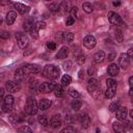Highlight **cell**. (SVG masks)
<instances>
[{"label": "cell", "instance_id": "1", "mask_svg": "<svg viewBox=\"0 0 133 133\" xmlns=\"http://www.w3.org/2000/svg\"><path fill=\"white\" fill-rule=\"evenodd\" d=\"M59 74H60L59 69L54 64H47L43 70V75L46 78H49V79H52V80L58 78Z\"/></svg>", "mask_w": 133, "mask_h": 133}, {"label": "cell", "instance_id": "2", "mask_svg": "<svg viewBox=\"0 0 133 133\" xmlns=\"http://www.w3.org/2000/svg\"><path fill=\"white\" fill-rule=\"evenodd\" d=\"M25 110L27 112V114L29 115H34L37 113V110H38V106H37V103L35 101L34 98H28L27 102H26V106H25Z\"/></svg>", "mask_w": 133, "mask_h": 133}, {"label": "cell", "instance_id": "3", "mask_svg": "<svg viewBox=\"0 0 133 133\" xmlns=\"http://www.w3.org/2000/svg\"><path fill=\"white\" fill-rule=\"evenodd\" d=\"M14 102H15V99H14V97H12L10 94L7 95V96H5V98L3 99L2 110H3L4 112H9V111L12 109Z\"/></svg>", "mask_w": 133, "mask_h": 133}, {"label": "cell", "instance_id": "4", "mask_svg": "<svg viewBox=\"0 0 133 133\" xmlns=\"http://www.w3.org/2000/svg\"><path fill=\"white\" fill-rule=\"evenodd\" d=\"M16 37L18 41V45L21 49H25L28 46V36L26 35V33H22V32H17L16 33Z\"/></svg>", "mask_w": 133, "mask_h": 133}, {"label": "cell", "instance_id": "5", "mask_svg": "<svg viewBox=\"0 0 133 133\" xmlns=\"http://www.w3.org/2000/svg\"><path fill=\"white\" fill-rule=\"evenodd\" d=\"M55 87H56L55 82H53V81H46V82L41 83V85H39V91L45 92V94H48V92L54 91Z\"/></svg>", "mask_w": 133, "mask_h": 133}, {"label": "cell", "instance_id": "6", "mask_svg": "<svg viewBox=\"0 0 133 133\" xmlns=\"http://www.w3.org/2000/svg\"><path fill=\"white\" fill-rule=\"evenodd\" d=\"M107 17H108L109 22H110L112 25H115V26H121V25L123 24L122 17H121L118 14L114 12V11H109Z\"/></svg>", "mask_w": 133, "mask_h": 133}, {"label": "cell", "instance_id": "7", "mask_svg": "<svg viewBox=\"0 0 133 133\" xmlns=\"http://www.w3.org/2000/svg\"><path fill=\"white\" fill-rule=\"evenodd\" d=\"M24 72L29 75V74H37L41 72V66L38 64H34V63H28L26 65L23 66Z\"/></svg>", "mask_w": 133, "mask_h": 133}, {"label": "cell", "instance_id": "8", "mask_svg": "<svg viewBox=\"0 0 133 133\" xmlns=\"http://www.w3.org/2000/svg\"><path fill=\"white\" fill-rule=\"evenodd\" d=\"M130 64V58L128 57V55L126 53H122L119 55V58H118V68H122L123 70H126L128 69Z\"/></svg>", "mask_w": 133, "mask_h": 133}, {"label": "cell", "instance_id": "9", "mask_svg": "<svg viewBox=\"0 0 133 133\" xmlns=\"http://www.w3.org/2000/svg\"><path fill=\"white\" fill-rule=\"evenodd\" d=\"M5 88H6V90H7L9 94H15V92L20 91L21 86H20V84L17 83V82H14V81H7V82L5 83Z\"/></svg>", "mask_w": 133, "mask_h": 133}, {"label": "cell", "instance_id": "10", "mask_svg": "<svg viewBox=\"0 0 133 133\" xmlns=\"http://www.w3.org/2000/svg\"><path fill=\"white\" fill-rule=\"evenodd\" d=\"M127 108L126 107H124V106H119L116 110H115V116H116V118L118 119V121H121V122H124V121H126V118H127Z\"/></svg>", "mask_w": 133, "mask_h": 133}, {"label": "cell", "instance_id": "11", "mask_svg": "<svg viewBox=\"0 0 133 133\" xmlns=\"http://www.w3.org/2000/svg\"><path fill=\"white\" fill-rule=\"evenodd\" d=\"M96 44H97V42H96L95 36H92V35H90V34L86 35V36L84 37V39H83V45H84L87 49H92V48L96 46Z\"/></svg>", "mask_w": 133, "mask_h": 133}, {"label": "cell", "instance_id": "12", "mask_svg": "<svg viewBox=\"0 0 133 133\" xmlns=\"http://www.w3.org/2000/svg\"><path fill=\"white\" fill-rule=\"evenodd\" d=\"M78 119H79V122L81 123V125H82L84 128H88V126L90 125V118H89V116H88L86 113H84V112H82V113H80V114L78 115Z\"/></svg>", "mask_w": 133, "mask_h": 133}, {"label": "cell", "instance_id": "13", "mask_svg": "<svg viewBox=\"0 0 133 133\" xmlns=\"http://www.w3.org/2000/svg\"><path fill=\"white\" fill-rule=\"evenodd\" d=\"M119 72V68L116 63H111L108 69H107V74L110 76V77H115Z\"/></svg>", "mask_w": 133, "mask_h": 133}, {"label": "cell", "instance_id": "14", "mask_svg": "<svg viewBox=\"0 0 133 133\" xmlns=\"http://www.w3.org/2000/svg\"><path fill=\"white\" fill-rule=\"evenodd\" d=\"M61 124H62V121H61V117H60V115L59 114H56V115H54L51 119H50V126L52 127V128H58V127H60L61 126Z\"/></svg>", "mask_w": 133, "mask_h": 133}, {"label": "cell", "instance_id": "15", "mask_svg": "<svg viewBox=\"0 0 133 133\" xmlns=\"http://www.w3.org/2000/svg\"><path fill=\"white\" fill-rule=\"evenodd\" d=\"M87 83H88L87 84V90L89 91V94L92 92L95 89H97L99 87V81L97 79H95V78H90Z\"/></svg>", "mask_w": 133, "mask_h": 133}, {"label": "cell", "instance_id": "16", "mask_svg": "<svg viewBox=\"0 0 133 133\" xmlns=\"http://www.w3.org/2000/svg\"><path fill=\"white\" fill-rule=\"evenodd\" d=\"M27 76H28V75L24 72L23 68H20V69H18V70L15 72V79H16L17 81H23V80L26 79Z\"/></svg>", "mask_w": 133, "mask_h": 133}, {"label": "cell", "instance_id": "17", "mask_svg": "<svg viewBox=\"0 0 133 133\" xmlns=\"http://www.w3.org/2000/svg\"><path fill=\"white\" fill-rule=\"evenodd\" d=\"M15 8L17 9V11H19L21 15H25L29 11V6L25 5V4H22V3H15Z\"/></svg>", "mask_w": 133, "mask_h": 133}, {"label": "cell", "instance_id": "18", "mask_svg": "<svg viewBox=\"0 0 133 133\" xmlns=\"http://www.w3.org/2000/svg\"><path fill=\"white\" fill-rule=\"evenodd\" d=\"M39 83L37 80H32L30 81L29 83V90L32 92V94H38L39 92Z\"/></svg>", "mask_w": 133, "mask_h": 133}, {"label": "cell", "instance_id": "19", "mask_svg": "<svg viewBox=\"0 0 133 133\" xmlns=\"http://www.w3.org/2000/svg\"><path fill=\"white\" fill-rule=\"evenodd\" d=\"M16 18H17V14H16V11H14V10L8 11L7 15H6V18H5L6 24H7V25H12L14 22L16 21Z\"/></svg>", "mask_w": 133, "mask_h": 133}, {"label": "cell", "instance_id": "20", "mask_svg": "<svg viewBox=\"0 0 133 133\" xmlns=\"http://www.w3.org/2000/svg\"><path fill=\"white\" fill-rule=\"evenodd\" d=\"M37 106H38V109H41V110H47L51 106V100H49V99H42Z\"/></svg>", "mask_w": 133, "mask_h": 133}, {"label": "cell", "instance_id": "21", "mask_svg": "<svg viewBox=\"0 0 133 133\" xmlns=\"http://www.w3.org/2000/svg\"><path fill=\"white\" fill-rule=\"evenodd\" d=\"M68 55H69V49L66 47H61L58 53L56 54V57L58 59H64L68 57Z\"/></svg>", "mask_w": 133, "mask_h": 133}, {"label": "cell", "instance_id": "22", "mask_svg": "<svg viewBox=\"0 0 133 133\" xmlns=\"http://www.w3.org/2000/svg\"><path fill=\"white\" fill-rule=\"evenodd\" d=\"M105 59V53L103 51H99L94 55V62L95 63H101Z\"/></svg>", "mask_w": 133, "mask_h": 133}, {"label": "cell", "instance_id": "23", "mask_svg": "<svg viewBox=\"0 0 133 133\" xmlns=\"http://www.w3.org/2000/svg\"><path fill=\"white\" fill-rule=\"evenodd\" d=\"M33 26H34V20L32 18H28L27 20H25V22L23 24V27H24L25 31H30Z\"/></svg>", "mask_w": 133, "mask_h": 133}, {"label": "cell", "instance_id": "24", "mask_svg": "<svg viewBox=\"0 0 133 133\" xmlns=\"http://www.w3.org/2000/svg\"><path fill=\"white\" fill-rule=\"evenodd\" d=\"M112 128H113V131L115 133H126L123 124H121L119 122H114L112 124Z\"/></svg>", "mask_w": 133, "mask_h": 133}, {"label": "cell", "instance_id": "25", "mask_svg": "<svg viewBox=\"0 0 133 133\" xmlns=\"http://www.w3.org/2000/svg\"><path fill=\"white\" fill-rule=\"evenodd\" d=\"M115 91H116V87H107V89L105 91V98L112 99L115 96Z\"/></svg>", "mask_w": 133, "mask_h": 133}, {"label": "cell", "instance_id": "26", "mask_svg": "<svg viewBox=\"0 0 133 133\" xmlns=\"http://www.w3.org/2000/svg\"><path fill=\"white\" fill-rule=\"evenodd\" d=\"M54 92H55V96L58 97V98H62V97H64V95H65L62 85H56V87H55V89H54Z\"/></svg>", "mask_w": 133, "mask_h": 133}, {"label": "cell", "instance_id": "27", "mask_svg": "<svg viewBox=\"0 0 133 133\" xmlns=\"http://www.w3.org/2000/svg\"><path fill=\"white\" fill-rule=\"evenodd\" d=\"M82 8H83V10H84L85 12L89 14V12H91V11H92L94 6H92V4H91V3H89V2H84V3L82 4Z\"/></svg>", "mask_w": 133, "mask_h": 133}, {"label": "cell", "instance_id": "28", "mask_svg": "<svg viewBox=\"0 0 133 133\" xmlns=\"http://www.w3.org/2000/svg\"><path fill=\"white\" fill-rule=\"evenodd\" d=\"M71 82H72V78H71L69 75H63V76H62V78H61V83H62L63 86L69 85Z\"/></svg>", "mask_w": 133, "mask_h": 133}, {"label": "cell", "instance_id": "29", "mask_svg": "<svg viewBox=\"0 0 133 133\" xmlns=\"http://www.w3.org/2000/svg\"><path fill=\"white\" fill-rule=\"evenodd\" d=\"M72 108H73V110H75V111L79 110V109L81 108V101L75 99V100L72 102Z\"/></svg>", "mask_w": 133, "mask_h": 133}, {"label": "cell", "instance_id": "30", "mask_svg": "<svg viewBox=\"0 0 133 133\" xmlns=\"http://www.w3.org/2000/svg\"><path fill=\"white\" fill-rule=\"evenodd\" d=\"M73 39H74V33H73V32L63 33V41L68 42V43H71Z\"/></svg>", "mask_w": 133, "mask_h": 133}, {"label": "cell", "instance_id": "31", "mask_svg": "<svg viewBox=\"0 0 133 133\" xmlns=\"http://www.w3.org/2000/svg\"><path fill=\"white\" fill-rule=\"evenodd\" d=\"M18 132L19 133H32V130L28 127V126H21L18 128Z\"/></svg>", "mask_w": 133, "mask_h": 133}, {"label": "cell", "instance_id": "32", "mask_svg": "<svg viewBox=\"0 0 133 133\" xmlns=\"http://www.w3.org/2000/svg\"><path fill=\"white\" fill-rule=\"evenodd\" d=\"M37 121H38V123L42 125V126H48V124H49V122H48V118L46 117V115H39L38 116V118H37Z\"/></svg>", "mask_w": 133, "mask_h": 133}, {"label": "cell", "instance_id": "33", "mask_svg": "<svg viewBox=\"0 0 133 133\" xmlns=\"http://www.w3.org/2000/svg\"><path fill=\"white\" fill-rule=\"evenodd\" d=\"M121 105H119V102L118 101H115V102H113V103H111L110 105H109V110L111 111V112H115V110L119 107Z\"/></svg>", "mask_w": 133, "mask_h": 133}, {"label": "cell", "instance_id": "34", "mask_svg": "<svg viewBox=\"0 0 133 133\" xmlns=\"http://www.w3.org/2000/svg\"><path fill=\"white\" fill-rule=\"evenodd\" d=\"M60 133H76V129L74 127H72V126H68V127L63 128L60 131Z\"/></svg>", "mask_w": 133, "mask_h": 133}, {"label": "cell", "instance_id": "35", "mask_svg": "<svg viewBox=\"0 0 133 133\" xmlns=\"http://www.w3.org/2000/svg\"><path fill=\"white\" fill-rule=\"evenodd\" d=\"M69 95H70L72 98H74V99H77V98H79V96H80V94H79L75 88H70V89H69Z\"/></svg>", "mask_w": 133, "mask_h": 133}, {"label": "cell", "instance_id": "36", "mask_svg": "<svg viewBox=\"0 0 133 133\" xmlns=\"http://www.w3.org/2000/svg\"><path fill=\"white\" fill-rule=\"evenodd\" d=\"M115 38H116V42L117 43H122L123 42L124 35H123V32L121 30H116V32H115Z\"/></svg>", "mask_w": 133, "mask_h": 133}, {"label": "cell", "instance_id": "37", "mask_svg": "<svg viewBox=\"0 0 133 133\" xmlns=\"http://www.w3.org/2000/svg\"><path fill=\"white\" fill-rule=\"evenodd\" d=\"M90 95H91L95 99H99V98L101 97V95H102V91H101L100 87H98V88H97V89H95L92 92H90Z\"/></svg>", "mask_w": 133, "mask_h": 133}, {"label": "cell", "instance_id": "38", "mask_svg": "<svg viewBox=\"0 0 133 133\" xmlns=\"http://www.w3.org/2000/svg\"><path fill=\"white\" fill-rule=\"evenodd\" d=\"M106 84H107V87H116V81L111 78H108L106 80Z\"/></svg>", "mask_w": 133, "mask_h": 133}, {"label": "cell", "instance_id": "39", "mask_svg": "<svg viewBox=\"0 0 133 133\" xmlns=\"http://www.w3.org/2000/svg\"><path fill=\"white\" fill-rule=\"evenodd\" d=\"M58 9L61 10L62 12H65V11L68 10V3H66L65 1H62V2L60 3V5H58Z\"/></svg>", "mask_w": 133, "mask_h": 133}, {"label": "cell", "instance_id": "40", "mask_svg": "<svg viewBox=\"0 0 133 133\" xmlns=\"http://www.w3.org/2000/svg\"><path fill=\"white\" fill-rule=\"evenodd\" d=\"M29 32H30V34H31V36H32L33 38H37V37H38V30H37L34 26L32 27V29H31Z\"/></svg>", "mask_w": 133, "mask_h": 133}, {"label": "cell", "instance_id": "41", "mask_svg": "<svg viewBox=\"0 0 133 133\" xmlns=\"http://www.w3.org/2000/svg\"><path fill=\"white\" fill-rule=\"evenodd\" d=\"M46 46H47V49L50 50V51H53V50L56 49V44L54 42H48Z\"/></svg>", "mask_w": 133, "mask_h": 133}, {"label": "cell", "instance_id": "42", "mask_svg": "<svg viewBox=\"0 0 133 133\" xmlns=\"http://www.w3.org/2000/svg\"><path fill=\"white\" fill-rule=\"evenodd\" d=\"M34 27H35L37 30L45 29V28H46V23H45V22H37V23L34 25Z\"/></svg>", "mask_w": 133, "mask_h": 133}, {"label": "cell", "instance_id": "43", "mask_svg": "<svg viewBox=\"0 0 133 133\" xmlns=\"http://www.w3.org/2000/svg\"><path fill=\"white\" fill-rule=\"evenodd\" d=\"M76 61H77V63L80 64V65L83 64V63L85 62V56H84V55H79V56H77Z\"/></svg>", "mask_w": 133, "mask_h": 133}, {"label": "cell", "instance_id": "44", "mask_svg": "<svg viewBox=\"0 0 133 133\" xmlns=\"http://www.w3.org/2000/svg\"><path fill=\"white\" fill-rule=\"evenodd\" d=\"M49 8H50V10L53 11V12L59 10V9H58V4H56V3H51L50 6H49Z\"/></svg>", "mask_w": 133, "mask_h": 133}, {"label": "cell", "instance_id": "45", "mask_svg": "<svg viewBox=\"0 0 133 133\" xmlns=\"http://www.w3.org/2000/svg\"><path fill=\"white\" fill-rule=\"evenodd\" d=\"M87 73H88V75L91 77V76L96 75L97 70H96V68H95V66H89V68H88V70H87Z\"/></svg>", "mask_w": 133, "mask_h": 133}, {"label": "cell", "instance_id": "46", "mask_svg": "<svg viewBox=\"0 0 133 133\" xmlns=\"http://www.w3.org/2000/svg\"><path fill=\"white\" fill-rule=\"evenodd\" d=\"M74 23H75V19L74 18H72V17H68L66 18V21H65V25L66 26H71Z\"/></svg>", "mask_w": 133, "mask_h": 133}, {"label": "cell", "instance_id": "47", "mask_svg": "<svg viewBox=\"0 0 133 133\" xmlns=\"http://www.w3.org/2000/svg\"><path fill=\"white\" fill-rule=\"evenodd\" d=\"M0 38H4V39L9 38V32H7V31H2V32L0 33Z\"/></svg>", "mask_w": 133, "mask_h": 133}, {"label": "cell", "instance_id": "48", "mask_svg": "<svg viewBox=\"0 0 133 133\" xmlns=\"http://www.w3.org/2000/svg\"><path fill=\"white\" fill-rule=\"evenodd\" d=\"M77 14V7L76 6H73L71 9H70V17H72V18H74V16Z\"/></svg>", "mask_w": 133, "mask_h": 133}, {"label": "cell", "instance_id": "49", "mask_svg": "<svg viewBox=\"0 0 133 133\" xmlns=\"http://www.w3.org/2000/svg\"><path fill=\"white\" fill-rule=\"evenodd\" d=\"M56 38L58 39L59 43H61V42L63 41V33H62V32H57V33H56Z\"/></svg>", "mask_w": 133, "mask_h": 133}, {"label": "cell", "instance_id": "50", "mask_svg": "<svg viewBox=\"0 0 133 133\" xmlns=\"http://www.w3.org/2000/svg\"><path fill=\"white\" fill-rule=\"evenodd\" d=\"M115 57H116V54H115V53H110V54H108L107 59H108L109 61H112V60H113Z\"/></svg>", "mask_w": 133, "mask_h": 133}, {"label": "cell", "instance_id": "51", "mask_svg": "<svg viewBox=\"0 0 133 133\" xmlns=\"http://www.w3.org/2000/svg\"><path fill=\"white\" fill-rule=\"evenodd\" d=\"M71 65H72V62L71 61H66V62L63 63V69L64 70H69L71 68Z\"/></svg>", "mask_w": 133, "mask_h": 133}, {"label": "cell", "instance_id": "52", "mask_svg": "<svg viewBox=\"0 0 133 133\" xmlns=\"http://www.w3.org/2000/svg\"><path fill=\"white\" fill-rule=\"evenodd\" d=\"M3 95H4V89H3V88H0V101H1L2 98H3Z\"/></svg>", "mask_w": 133, "mask_h": 133}, {"label": "cell", "instance_id": "53", "mask_svg": "<svg viewBox=\"0 0 133 133\" xmlns=\"http://www.w3.org/2000/svg\"><path fill=\"white\" fill-rule=\"evenodd\" d=\"M132 84H133V77L131 76L129 78V85H130V87H132Z\"/></svg>", "mask_w": 133, "mask_h": 133}, {"label": "cell", "instance_id": "54", "mask_svg": "<svg viewBox=\"0 0 133 133\" xmlns=\"http://www.w3.org/2000/svg\"><path fill=\"white\" fill-rule=\"evenodd\" d=\"M2 5H5V4H10V1H1L0 2Z\"/></svg>", "mask_w": 133, "mask_h": 133}, {"label": "cell", "instance_id": "55", "mask_svg": "<svg viewBox=\"0 0 133 133\" xmlns=\"http://www.w3.org/2000/svg\"><path fill=\"white\" fill-rule=\"evenodd\" d=\"M82 74H83V71L81 70V71L79 72V78H82V77H83V76H82Z\"/></svg>", "mask_w": 133, "mask_h": 133}, {"label": "cell", "instance_id": "56", "mask_svg": "<svg viewBox=\"0 0 133 133\" xmlns=\"http://www.w3.org/2000/svg\"><path fill=\"white\" fill-rule=\"evenodd\" d=\"M119 4H121V2H113V5L114 6H118Z\"/></svg>", "mask_w": 133, "mask_h": 133}, {"label": "cell", "instance_id": "57", "mask_svg": "<svg viewBox=\"0 0 133 133\" xmlns=\"http://www.w3.org/2000/svg\"><path fill=\"white\" fill-rule=\"evenodd\" d=\"M132 91H133V89H132V87H130V90H129V95H130V97H132Z\"/></svg>", "mask_w": 133, "mask_h": 133}, {"label": "cell", "instance_id": "58", "mask_svg": "<svg viewBox=\"0 0 133 133\" xmlns=\"http://www.w3.org/2000/svg\"><path fill=\"white\" fill-rule=\"evenodd\" d=\"M3 77H4V74H3V73H1V74H0V80H2V79H3Z\"/></svg>", "mask_w": 133, "mask_h": 133}, {"label": "cell", "instance_id": "59", "mask_svg": "<svg viewBox=\"0 0 133 133\" xmlns=\"http://www.w3.org/2000/svg\"><path fill=\"white\" fill-rule=\"evenodd\" d=\"M129 115H130V117H133V116H132V115H133V113H132V110L129 112Z\"/></svg>", "mask_w": 133, "mask_h": 133}, {"label": "cell", "instance_id": "60", "mask_svg": "<svg viewBox=\"0 0 133 133\" xmlns=\"http://www.w3.org/2000/svg\"><path fill=\"white\" fill-rule=\"evenodd\" d=\"M1 23H2V19H1V17H0V25H1Z\"/></svg>", "mask_w": 133, "mask_h": 133}]
</instances>
